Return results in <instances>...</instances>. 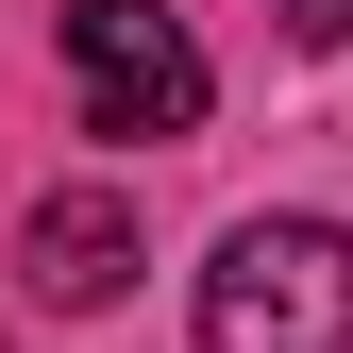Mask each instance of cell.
<instances>
[{
  "label": "cell",
  "instance_id": "obj_3",
  "mask_svg": "<svg viewBox=\"0 0 353 353\" xmlns=\"http://www.w3.org/2000/svg\"><path fill=\"white\" fill-rule=\"evenodd\" d=\"M118 270H135V202H118V185H51V202L17 219V286L51 303V320L118 303Z\"/></svg>",
  "mask_w": 353,
  "mask_h": 353
},
{
  "label": "cell",
  "instance_id": "obj_1",
  "mask_svg": "<svg viewBox=\"0 0 353 353\" xmlns=\"http://www.w3.org/2000/svg\"><path fill=\"white\" fill-rule=\"evenodd\" d=\"M202 353H353V236L336 219H236L202 270Z\"/></svg>",
  "mask_w": 353,
  "mask_h": 353
},
{
  "label": "cell",
  "instance_id": "obj_2",
  "mask_svg": "<svg viewBox=\"0 0 353 353\" xmlns=\"http://www.w3.org/2000/svg\"><path fill=\"white\" fill-rule=\"evenodd\" d=\"M68 101L101 135H185L219 84H202V34L168 0H68Z\"/></svg>",
  "mask_w": 353,
  "mask_h": 353
},
{
  "label": "cell",
  "instance_id": "obj_4",
  "mask_svg": "<svg viewBox=\"0 0 353 353\" xmlns=\"http://www.w3.org/2000/svg\"><path fill=\"white\" fill-rule=\"evenodd\" d=\"M270 17L303 34V51H353V0H270Z\"/></svg>",
  "mask_w": 353,
  "mask_h": 353
}]
</instances>
